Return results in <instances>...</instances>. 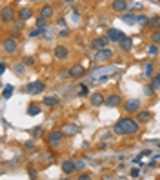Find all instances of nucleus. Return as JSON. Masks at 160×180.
Wrapping results in <instances>:
<instances>
[{"label":"nucleus","instance_id":"obj_1","mask_svg":"<svg viewBox=\"0 0 160 180\" xmlns=\"http://www.w3.org/2000/svg\"><path fill=\"white\" fill-rule=\"evenodd\" d=\"M113 131H115L117 135H122V137L137 135V133L140 131V122L135 120V118H129V117H124V118H120L118 122L115 124Z\"/></svg>","mask_w":160,"mask_h":180},{"label":"nucleus","instance_id":"obj_2","mask_svg":"<svg viewBox=\"0 0 160 180\" xmlns=\"http://www.w3.org/2000/svg\"><path fill=\"white\" fill-rule=\"evenodd\" d=\"M62 138H64V131H51V133L47 135V144H49V147H51V149L60 147Z\"/></svg>","mask_w":160,"mask_h":180},{"label":"nucleus","instance_id":"obj_3","mask_svg":"<svg viewBox=\"0 0 160 180\" xmlns=\"http://www.w3.org/2000/svg\"><path fill=\"white\" fill-rule=\"evenodd\" d=\"M2 47H4V51L7 55H15L17 49H18V42H17V38H13V37H6L4 42H2Z\"/></svg>","mask_w":160,"mask_h":180},{"label":"nucleus","instance_id":"obj_4","mask_svg":"<svg viewBox=\"0 0 160 180\" xmlns=\"http://www.w3.org/2000/svg\"><path fill=\"white\" fill-rule=\"evenodd\" d=\"M44 89H46V84H44L42 80H37V82L27 84V86L24 87V93H27V95H38Z\"/></svg>","mask_w":160,"mask_h":180},{"label":"nucleus","instance_id":"obj_5","mask_svg":"<svg viewBox=\"0 0 160 180\" xmlns=\"http://www.w3.org/2000/svg\"><path fill=\"white\" fill-rule=\"evenodd\" d=\"M13 20H15V9L11 6H4V9H2V22L4 24H9Z\"/></svg>","mask_w":160,"mask_h":180},{"label":"nucleus","instance_id":"obj_6","mask_svg":"<svg viewBox=\"0 0 160 180\" xmlns=\"http://www.w3.org/2000/svg\"><path fill=\"white\" fill-rule=\"evenodd\" d=\"M140 109V100L138 98H131L124 104V111L126 113H137Z\"/></svg>","mask_w":160,"mask_h":180},{"label":"nucleus","instance_id":"obj_7","mask_svg":"<svg viewBox=\"0 0 160 180\" xmlns=\"http://www.w3.org/2000/svg\"><path fill=\"white\" fill-rule=\"evenodd\" d=\"M107 38L111 40V42H120V40L126 38V35L122 33V31H118V29H107Z\"/></svg>","mask_w":160,"mask_h":180},{"label":"nucleus","instance_id":"obj_8","mask_svg":"<svg viewBox=\"0 0 160 180\" xmlns=\"http://www.w3.org/2000/svg\"><path fill=\"white\" fill-rule=\"evenodd\" d=\"M127 0H113V4H111V7H113V11L115 13H124L126 9H127Z\"/></svg>","mask_w":160,"mask_h":180},{"label":"nucleus","instance_id":"obj_9","mask_svg":"<svg viewBox=\"0 0 160 180\" xmlns=\"http://www.w3.org/2000/svg\"><path fill=\"white\" fill-rule=\"evenodd\" d=\"M89 102H91V106L93 107H98V106H102V104H106V97L102 95V93H93L91 95V98H89Z\"/></svg>","mask_w":160,"mask_h":180},{"label":"nucleus","instance_id":"obj_10","mask_svg":"<svg viewBox=\"0 0 160 180\" xmlns=\"http://www.w3.org/2000/svg\"><path fill=\"white\" fill-rule=\"evenodd\" d=\"M69 57V49L64 47V46H57L55 47V58L57 60H66Z\"/></svg>","mask_w":160,"mask_h":180},{"label":"nucleus","instance_id":"obj_11","mask_svg":"<svg viewBox=\"0 0 160 180\" xmlns=\"http://www.w3.org/2000/svg\"><path fill=\"white\" fill-rule=\"evenodd\" d=\"M111 57H113V51L107 49V47H104V49H98V51H97V60H100V62H106V60H109Z\"/></svg>","mask_w":160,"mask_h":180},{"label":"nucleus","instance_id":"obj_12","mask_svg":"<svg viewBox=\"0 0 160 180\" xmlns=\"http://www.w3.org/2000/svg\"><path fill=\"white\" fill-rule=\"evenodd\" d=\"M122 104V98H120V95H109L107 98H106V106L107 107H117V106H120Z\"/></svg>","mask_w":160,"mask_h":180},{"label":"nucleus","instance_id":"obj_13","mask_svg":"<svg viewBox=\"0 0 160 180\" xmlns=\"http://www.w3.org/2000/svg\"><path fill=\"white\" fill-rule=\"evenodd\" d=\"M153 118V113L151 111H137V120H138L140 124H147L149 120Z\"/></svg>","mask_w":160,"mask_h":180},{"label":"nucleus","instance_id":"obj_14","mask_svg":"<svg viewBox=\"0 0 160 180\" xmlns=\"http://www.w3.org/2000/svg\"><path fill=\"white\" fill-rule=\"evenodd\" d=\"M107 42H109V38L107 37H98V38L93 40V47L98 51V49H104V47H107Z\"/></svg>","mask_w":160,"mask_h":180},{"label":"nucleus","instance_id":"obj_15","mask_svg":"<svg viewBox=\"0 0 160 180\" xmlns=\"http://www.w3.org/2000/svg\"><path fill=\"white\" fill-rule=\"evenodd\" d=\"M118 44H120V49H122V51H126V53L133 49V40H131V38H127V37H126L124 40H120Z\"/></svg>","mask_w":160,"mask_h":180},{"label":"nucleus","instance_id":"obj_16","mask_svg":"<svg viewBox=\"0 0 160 180\" xmlns=\"http://www.w3.org/2000/svg\"><path fill=\"white\" fill-rule=\"evenodd\" d=\"M75 169H77V166H75V164H73L71 160H66V162L62 164V171H64L66 175H71V173H73Z\"/></svg>","mask_w":160,"mask_h":180},{"label":"nucleus","instance_id":"obj_17","mask_svg":"<svg viewBox=\"0 0 160 180\" xmlns=\"http://www.w3.org/2000/svg\"><path fill=\"white\" fill-rule=\"evenodd\" d=\"M40 113H42V107H40V106H37V104H29V106H27V115H29V117H37Z\"/></svg>","mask_w":160,"mask_h":180},{"label":"nucleus","instance_id":"obj_18","mask_svg":"<svg viewBox=\"0 0 160 180\" xmlns=\"http://www.w3.org/2000/svg\"><path fill=\"white\" fill-rule=\"evenodd\" d=\"M18 17H20L22 22H24V20H29L31 17H33V9H31V7H24V9H20Z\"/></svg>","mask_w":160,"mask_h":180},{"label":"nucleus","instance_id":"obj_19","mask_svg":"<svg viewBox=\"0 0 160 180\" xmlns=\"http://www.w3.org/2000/svg\"><path fill=\"white\" fill-rule=\"evenodd\" d=\"M42 102H44V106H47V107H55V106H58L60 104L58 97H46Z\"/></svg>","mask_w":160,"mask_h":180},{"label":"nucleus","instance_id":"obj_20","mask_svg":"<svg viewBox=\"0 0 160 180\" xmlns=\"http://www.w3.org/2000/svg\"><path fill=\"white\" fill-rule=\"evenodd\" d=\"M69 73H71V77H75V78H78V77H82V75L86 73V69H84L82 66H73V67L69 69Z\"/></svg>","mask_w":160,"mask_h":180},{"label":"nucleus","instance_id":"obj_21","mask_svg":"<svg viewBox=\"0 0 160 180\" xmlns=\"http://www.w3.org/2000/svg\"><path fill=\"white\" fill-rule=\"evenodd\" d=\"M13 93H15V87H13L11 84H6V86H4V91H2V98L7 100L11 95H13Z\"/></svg>","mask_w":160,"mask_h":180},{"label":"nucleus","instance_id":"obj_22","mask_svg":"<svg viewBox=\"0 0 160 180\" xmlns=\"http://www.w3.org/2000/svg\"><path fill=\"white\" fill-rule=\"evenodd\" d=\"M53 13H55V9H53L51 6H44V7L40 9V15H42V17H46V18H51V17H53Z\"/></svg>","mask_w":160,"mask_h":180},{"label":"nucleus","instance_id":"obj_23","mask_svg":"<svg viewBox=\"0 0 160 180\" xmlns=\"http://www.w3.org/2000/svg\"><path fill=\"white\" fill-rule=\"evenodd\" d=\"M77 131H78V127L75 124H66L64 126V135H77Z\"/></svg>","mask_w":160,"mask_h":180},{"label":"nucleus","instance_id":"obj_24","mask_svg":"<svg viewBox=\"0 0 160 180\" xmlns=\"http://www.w3.org/2000/svg\"><path fill=\"white\" fill-rule=\"evenodd\" d=\"M147 27H151V29H160V17H153V18H149L147 22Z\"/></svg>","mask_w":160,"mask_h":180},{"label":"nucleus","instance_id":"obj_25","mask_svg":"<svg viewBox=\"0 0 160 180\" xmlns=\"http://www.w3.org/2000/svg\"><path fill=\"white\" fill-rule=\"evenodd\" d=\"M153 71H155L153 64H151V62H147V64L144 66V75H146V77H153Z\"/></svg>","mask_w":160,"mask_h":180},{"label":"nucleus","instance_id":"obj_26","mask_svg":"<svg viewBox=\"0 0 160 180\" xmlns=\"http://www.w3.org/2000/svg\"><path fill=\"white\" fill-rule=\"evenodd\" d=\"M151 42L157 44V46H160V31L158 29H153V33H151Z\"/></svg>","mask_w":160,"mask_h":180},{"label":"nucleus","instance_id":"obj_27","mask_svg":"<svg viewBox=\"0 0 160 180\" xmlns=\"http://www.w3.org/2000/svg\"><path fill=\"white\" fill-rule=\"evenodd\" d=\"M151 87L153 89H160V71L157 77H153V80H151Z\"/></svg>","mask_w":160,"mask_h":180},{"label":"nucleus","instance_id":"obj_28","mask_svg":"<svg viewBox=\"0 0 160 180\" xmlns=\"http://www.w3.org/2000/svg\"><path fill=\"white\" fill-rule=\"evenodd\" d=\"M122 20H124L126 24H135V22H137V17H135V15H124Z\"/></svg>","mask_w":160,"mask_h":180},{"label":"nucleus","instance_id":"obj_29","mask_svg":"<svg viewBox=\"0 0 160 180\" xmlns=\"http://www.w3.org/2000/svg\"><path fill=\"white\" fill-rule=\"evenodd\" d=\"M147 53H149L151 57H157V55H158V46H157V44H153V46H149V49H147Z\"/></svg>","mask_w":160,"mask_h":180},{"label":"nucleus","instance_id":"obj_30","mask_svg":"<svg viewBox=\"0 0 160 180\" xmlns=\"http://www.w3.org/2000/svg\"><path fill=\"white\" fill-rule=\"evenodd\" d=\"M24 66H26L24 62H22V64H15V66H13V69H15V73H17V75H24Z\"/></svg>","mask_w":160,"mask_h":180},{"label":"nucleus","instance_id":"obj_31","mask_svg":"<svg viewBox=\"0 0 160 180\" xmlns=\"http://www.w3.org/2000/svg\"><path fill=\"white\" fill-rule=\"evenodd\" d=\"M89 93V89H87V86L86 84H80V91H78V97H86Z\"/></svg>","mask_w":160,"mask_h":180},{"label":"nucleus","instance_id":"obj_32","mask_svg":"<svg viewBox=\"0 0 160 180\" xmlns=\"http://www.w3.org/2000/svg\"><path fill=\"white\" fill-rule=\"evenodd\" d=\"M37 27H46V17H42V15L38 17V20H37Z\"/></svg>","mask_w":160,"mask_h":180},{"label":"nucleus","instance_id":"obj_33","mask_svg":"<svg viewBox=\"0 0 160 180\" xmlns=\"http://www.w3.org/2000/svg\"><path fill=\"white\" fill-rule=\"evenodd\" d=\"M129 175H131L133 178H138V177H140V169H137V167H133V169L129 171Z\"/></svg>","mask_w":160,"mask_h":180},{"label":"nucleus","instance_id":"obj_34","mask_svg":"<svg viewBox=\"0 0 160 180\" xmlns=\"http://www.w3.org/2000/svg\"><path fill=\"white\" fill-rule=\"evenodd\" d=\"M137 22H140V24H147L149 18H147L146 15H138V17H137Z\"/></svg>","mask_w":160,"mask_h":180},{"label":"nucleus","instance_id":"obj_35","mask_svg":"<svg viewBox=\"0 0 160 180\" xmlns=\"http://www.w3.org/2000/svg\"><path fill=\"white\" fill-rule=\"evenodd\" d=\"M33 135H35V137H42V135H44V129H42V127H33Z\"/></svg>","mask_w":160,"mask_h":180},{"label":"nucleus","instance_id":"obj_36","mask_svg":"<svg viewBox=\"0 0 160 180\" xmlns=\"http://www.w3.org/2000/svg\"><path fill=\"white\" fill-rule=\"evenodd\" d=\"M22 62H24L26 66H33V62H35V60H33V57H24Z\"/></svg>","mask_w":160,"mask_h":180},{"label":"nucleus","instance_id":"obj_37","mask_svg":"<svg viewBox=\"0 0 160 180\" xmlns=\"http://www.w3.org/2000/svg\"><path fill=\"white\" fill-rule=\"evenodd\" d=\"M24 147H26V149H29V151H31V149H33V147H35V142H33V140H29V142H26V144H24Z\"/></svg>","mask_w":160,"mask_h":180},{"label":"nucleus","instance_id":"obj_38","mask_svg":"<svg viewBox=\"0 0 160 180\" xmlns=\"http://www.w3.org/2000/svg\"><path fill=\"white\" fill-rule=\"evenodd\" d=\"M6 69H7L6 62H0V73H6Z\"/></svg>","mask_w":160,"mask_h":180},{"label":"nucleus","instance_id":"obj_39","mask_svg":"<svg viewBox=\"0 0 160 180\" xmlns=\"http://www.w3.org/2000/svg\"><path fill=\"white\" fill-rule=\"evenodd\" d=\"M29 177H31V178H37V171H35L33 167H29Z\"/></svg>","mask_w":160,"mask_h":180},{"label":"nucleus","instance_id":"obj_40","mask_svg":"<svg viewBox=\"0 0 160 180\" xmlns=\"http://www.w3.org/2000/svg\"><path fill=\"white\" fill-rule=\"evenodd\" d=\"M75 166H77V169H84V160H78Z\"/></svg>","mask_w":160,"mask_h":180},{"label":"nucleus","instance_id":"obj_41","mask_svg":"<svg viewBox=\"0 0 160 180\" xmlns=\"http://www.w3.org/2000/svg\"><path fill=\"white\" fill-rule=\"evenodd\" d=\"M78 178H80V180H89V178H91V177H89L87 173H84V175H80Z\"/></svg>","mask_w":160,"mask_h":180},{"label":"nucleus","instance_id":"obj_42","mask_svg":"<svg viewBox=\"0 0 160 180\" xmlns=\"http://www.w3.org/2000/svg\"><path fill=\"white\" fill-rule=\"evenodd\" d=\"M64 2H66V4H73L75 0H64Z\"/></svg>","mask_w":160,"mask_h":180},{"label":"nucleus","instance_id":"obj_43","mask_svg":"<svg viewBox=\"0 0 160 180\" xmlns=\"http://www.w3.org/2000/svg\"><path fill=\"white\" fill-rule=\"evenodd\" d=\"M31 2H35V0H31Z\"/></svg>","mask_w":160,"mask_h":180},{"label":"nucleus","instance_id":"obj_44","mask_svg":"<svg viewBox=\"0 0 160 180\" xmlns=\"http://www.w3.org/2000/svg\"><path fill=\"white\" fill-rule=\"evenodd\" d=\"M17 2H20V0H17Z\"/></svg>","mask_w":160,"mask_h":180},{"label":"nucleus","instance_id":"obj_45","mask_svg":"<svg viewBox=\"0 0 160 180\" xmlns=\"http://www.w3.org/2000/svg\"><path fill=\"white\" fill-rule=\"evenodd\" d=\"M46 2H47V0H46Z\"/></svg>","mask_w":160,"mask_h":180},{"label":"nucleus","instance_id":"obj_46","mask_svg":"<svg viewBox=\"0 0 160 180\" xmlns=\"http://www.w3.org/2000/svg\"><path fill=\"white\" fill-rule=\"evenodd\" d=\"M84 2H86V0H84Z\"/></svg>","mask_w":160,"mask_h":180}]
</instances>
